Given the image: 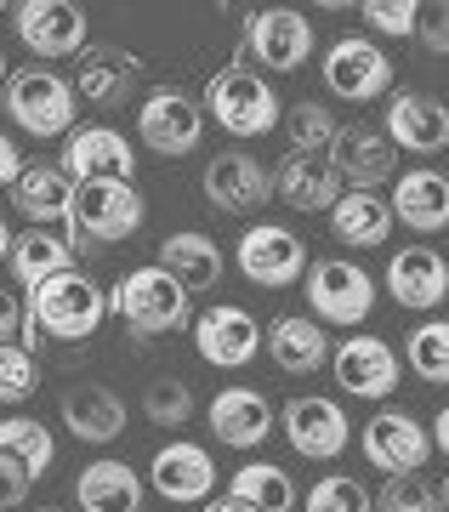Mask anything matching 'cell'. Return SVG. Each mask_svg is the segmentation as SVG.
<instances>
[{"label": "cell", "instance_id": "cell-5", "mask_svg": "<svg viewBox=\"0 0 449 512\" xmlns=\"http://www.w3.org/2000/svg\"><path fill=\"white\" fill-rule=\"evenodd\" d=\"M148 200L137 183H80L69 217V245L74 251H97V245H120L143 228Z\"/></svg>", "mask_w": 449, "mask_h": 512}, {"label": "cell", "instance_id": "cell-35", "mask_svg": "<svg viewBox=\"0 0 449 512\" xmlns=\"http://www.w3.org/2000/svg\"><path fill=\"white\" fill-rule=\"evenodd\" d=\"M285 131H290V154H324V160H330V148L342 137V120L324 109V103L302 97V103L285 109Z\"/></svg>", "mask_w": 449, "mask_h": 512}, {"label": "cell", "instance_id": "cell-17", "mask_svg": "<svg viewBox=\"0 0 449 512\" xmlns=\"http://www.w3.org/2000/svg\"><path fill=\"white\" fill-rule=\"evenodd\" d=\"M137 86H143V57L126 52V46L91 40L86 52L74 57V92L86 97L91 109H120V103H131Z\"/></svg>", "mask_w": 449, "mask_h": 512}, {"label": "cell", "instance_id": "cell-30", "mask_svg": "<svg viewBox=\"0 0 449 512\" xmlns=\"http://www.w3.org/2000/svg\"><path fill=\"white\" fill-rule=\"evenodd\" d=\"M143 495H148L143 473L131 461H114V456L86 461L80 478H74V501L86 512H143Z\"/></svg>", "mask_w": 449, "mask_h": 512}, {"label": "cell", "instance_id": "cell-38", "mask_svg": "<svg viewBox=\"0 0 449 512\" xmlns=\"http://www.w3.org/2000/svg\"><path fill=\"white\" fill-rule=\"evenodd\" d=\"M302 512H376V495L364 490V478L353 473H324L313 478Z\"/></svg>", "mask_w": 449, "mask_h": 512}, {"label": "cell", "instance_id": "cell-27", "mask_svg": "<svg viewBox=\"0 0 449 512\" xmlns=\"http://www.w3.org/2000/svg\"><path fill=\"white\" fill-rule=\"evenodd\" d=\"M393 217L410 228V234H438L449 228V177L438 165H410V171H398L393 183Z\"/></svg>", "mask_w": 449, "mask_h": 512}, {"label": "cell", "instance_id": "cell-3", "mask_svg": "<svg viewBox=\"0 0 449 512\" xmlns=\"http://www.w3.org/2000/svg\"><path fill=\"white\" fill-rule=\"evenodd\" d=\"M205 114H211L228 137L251 143V137H268V131L285 120V103H279V92L268 86V74L251 69V63L234 52L228 69H216L211 80H205Z\"/></svg>", "mask_w": 449, "mask_h": 512}, {"label": "cell", "instance_id": "cell-37", "mask_svg": "<svg viewBox=\"0 0 449 512\" xmlns=\"http://www.w3.org/2000/svg\"><path fill=\"white\" fill-rule=\"evenodd\" d=\"M143 416L154 421V427H165V433L188 427V421H194V387L182 382V376H160V382H148L143 387Z\"/></svg>", "mask_w": 449, "mask_h": 512}, {"label": "cell", "instance_id": "cell-48", "mask_svg": "<svg viewBox=\"0 0 449 512\" xmlns=\"http://www.w3.org/2000/svg\"><path fill=\"white\" fill-rule=\"evenodd\" d=\"M46 512H57V507H46Z\"/></svg>", "mask_w": 449, "mask_h": 512}, {"label": "cell", "instance_id": "cell-23", "mask_svg": "<svg viewBox=\"0 0 449 512\" xmlns=\"http://www.w3.org/2000/svg\"><path fill=\"white\" fill-rule=\"evenodd\" d=\"M387 137L404 154H444L449 148V103L432 92H393L387 97Z\"/></svg>", "mask_w": 449, "mask_h": 512}, {"label": "cell", "instance_id": "cell-19", "mask_svg": "<svg viewBox=\"0 0 449 512\" xmlns=\"http://www.w3.org/2000/svg\"><path fill=\"white\" fill-rule=\"evenodd\" d=\"M63 171H69L74 183H137L131 137L114 126H80L63 143Z\"/></svg>", "mask_w": 449, "mask_h": 512}, {"label": "cell", "instance_id": "cell-24", "mask_svg": "<svg viewBox=\"0 0 449 512\" xmlns=\"http://www.w3.org/2000/svg\"><path fill=\"white\" fill-rule=\"evenodd\" d=\"M74 245L69 234H52V228H6V274L18 279L23 291H40L46 279L74 274Z\"/></svg>", "mask_w": 449, "mask_h": 512}, {"label": "cell", "instance_id": "cell-29", "mask_svg": "<svg viewBox=\"0 0 449 512\" xmlns=\"http://www.w3.org/2000/svg\"><path fill=\"white\" fill-rule=\"evenodd\" d=\"M268 359L285 376H313L336 359V348L313 313H279V319H268Z\"/></svg>", "mask_w": 449, "mask_h": 512}, {"label": "cell", "instance_id": "cell-2", "mask_svg": "<svg viewBox=\"0 0 449 512\" xmlns=\"http://www.w3.org/2000/svg\"><path fill=\"white\" fill-rule=\"evenodd\" d=\"M23 308H29V348H40V336L46 342H91L108 319V291L74 268V274L46 279L40 291H29Z\"/></svg>", "mask_w": 449, "mask_h": 512}, {"label": "cell", "instance_id": "cell-11", "mask_svg": "<svg viewBox=\"0 0 449 512\" xmlns=\"http://www.w3.org/2000/svg\"><path fill=\"white\" fill-rule=\"evenodd\" d=\"M12 35L23 40V52H35V63H57V57H80L86 40V12L74 0H12L6 6Z\"/></svg>", "mask_w": 449, "mask_h": 512}, {"label": "cell", "instance_id": "cell-41", "mask_svg": "<svg viewBox=\"0 0 449 512\" xmlns=\"http://www.w3.org/2000/svg\"><path fill=\"white\" fill-rule=\"evenodd\" d=\"M421 12H427V6H415V0H364L359 6V18L370 23L376 35H393V40L415 35V29H421Z\"/></svg>", "mask_w": 449, "mask_h": 512}, {"label": "cell", "instance_id": "cell-33", "mask_svg": "<svg viewBox=\"0 0 449 512\" xmlns=\"http://www.w3.org/2000/svg\"><path fill=\"white\" fill-rule=\"evenodd\" d=\"M228 495L245 501V507H256V512H296V478L279 461H245L228 478Z\"/></svg>", "mask_w": 449, "mask_h": 512}, {"label": "cell", "instance_id": "cell-40", "mask_svg": "<svg viewBox=\"0 0 449 512\" xmlns=\"http://www.w3.org/2000/svg\"><path fill=\"white\" fill-rule=\"evenodd\" d=\"M40 387V365L35 353L23 348V342H12V348H0V399L6 404H23L29 393Z\"/></svg>", "mask_w": 449, "mask_h": 512}, {"label": "cell", "instance_id": "cell-4", "mask_svg": "<svg viewBox=\"0 0 449 512\" xmlns=\"http://www.w3.org/2000/svg\"><path fill=\"white\" fill-rule=\"evenodd\" d=\"M0 103L12 114V126L23 137H63L69 143L74 131V114H80V92H74V80H63L57 69H12L6 74V86H0Z\"/></svg>", "mask_w": 449, "mask_h": 512}, {"label": "cell", "instance_id": "cell-8", "mask_svg": "<svg viewBox=\"0 0 449 512\" xmlns=\"http://www.w3.org/2000/svg\"><path fill=\"white\" fill-rule=\"evenodd\" d=\"M205 97H188L182 86H154L143 97V109H137V137H143L148 154H160V160H182V154H194L199 137H205Z\"/></svg>", "mask_w": 449, "mask_h": 512}, {"label": "cell", "instance_id": "cell-16", "mask_svg": "<svg viewBox=\"0 0 449 512\" xmlns=\"http://www.w3.org/2000/svg\"><path fill=\"white\" fill-rule=\"evenodd\" d=\"M336 387L347 399H387L398 382H404V359L393 353V342H381L370 330H353L347 342H336Z\"/></svg>", "mask_w": 449, "mask_h": 512}, {"label": "cell", "instance_id": "cell-22", "mask_svg": "<svg viewBox=\"0 0 449 512\" xmlns=\"http://www.w3.org/2000/svg\"><path fill=\"white\" fill-rule=\"evenodd\" d=\"M273 194L290 205V211H302V217H313V211H336L347 194L342 171L324 160V154H285V160L273 165Z\"/></svg>", "mask_w": 449, "mask_h": 512}, {"label": "cell", "instance_id": "cell-9", "mask_svg": "<svg viewBox=\"0 0 449 512\" xmlns=\"http://www.w3.org/2000/svg\"><path fill=\"white\" fill-rule=\"evenodd\" d=\"M359 450H364V461L376 467V473H387V478H410V473H421L432 461V427L421 416H410V410H376V416L359 427Z\"/></svg>", "mask_w": 449, "mask_h": 512}, {"label": "cell", "instance_id": "cell-20", "mask_svg": "<svg viewBox=\"0 0 449 512\" xmlns=\"http://www.w3.org/2000/svg\"><path fill=\"white\" fill-rule=\"evenodd\" d=\"M148 484H154V495H165L171 507H199V501H211L216 490V461L205 444H160L154 450V461H148Z\"/></svg>", "mask_w": 449, "mask_h": 512}, {"label": "cell", "instance_id": "cell-36", "mask_svg": "<svg viewBox=\"0 0 449 512\" xmlns=\"http://www.w3.org/2000/svg\"><path fill=\"white\" fill-rule=\"evenodd\" d=\"M0 456L23 461V467L40 478L57 461V439L46 433V421H35V416H6L0 421Z\"/></svg>", "mask_w": 449, "mask_h": 512}, {"label": "cell", "instance_id": "cell-31", "mask_svg": "<svg viewBox=\"0 0 449 512\" xmlns=\"http://www.w3.org/2000/svg\"><path fill=\"white\" fill-rule=\"evenodd\" d=\"M160 268L188 296H205L222 285V245L211 234H199V228H177V234L160 239Z\"/></svg>", "mask_w": 449, "mask_h": 512}, {"label": "cell", "instance_id": "cell-18", "mask_svg": "<svg viewBox=\"0 0 449 512\" xmlns=\"http://www.w3.org/2000/svg\"><path fill=\"white\" fill-rule=\"evenodd\" d=\"M330 165L342 171L347 188H359V194H381L387 183H398V148L387 131L364 126V120H353V126H342V137H336V148H330Z\"/></svg>", "mask_w": 449, "mask_h": 512}, {"label": "cell", "instance_id": "cell-47", "mask_svg": "<svg viewBox=\"0 0 449 512\" xmlns=\"http://www.w3.org/2000/svg\"><path fill=\"white\" fill-rule=\"evenodd\" d=\"M444 512H449V478H444Z\"/></svg>", "mask_w": 449, "mask_h": 512}, {"label": "cell", "instance_id": "cell-46", "mask_svg": "<svg viewBox=\"0 0 449 512\" xmlns=\"http://www.w3.org/2000/svg\"><path fill=\"white\" fill-rule=\"evenodd\" d=\"M199 512H256V507H245V501H234V495H222V501H205Z\"/></svg>", "mask_w": 449, "mask_h": 512}, {"label": "cell", "instance_id": "cell-6", "mask_svg": "<svg viewBox=\"0 0 449 512\" xmlns=\"http://www.w3.org/2000/svg\"><path fill=\"white\" fill-rule=\"evenodd\" d=\"M302 296L319 325L359 330L376 313V279L364 274V262H353V256H319L302 279Z\"/></svg>", "mask_w": 449, "mask_h": 512}, {"label": "cell", "instance_id": "cell-14", "mask_svg": "<svg viewBox=\"0 0 449 512\" xmlns=\"http://www.w3.org/2000/svg\"><path fill=\"white\" fill-rule=\"evenodd\" d=\"M279 433L290 439V450L302 461H336L353 444V421L336 399H324V393H302V399H290L279 410Z\"/></svg>", "mask_w": 449, "mask_h": 512}, {"label": "cell", "instance_id": "cell-15", "mask_svg": "<svg viewBox=\"0 0 449 512\" xmlns=\"http://www.w3.org/2000/svg\"><path fill=\"white\" fill-rule=\"evenodd\" d=\"M262 342H268V330L256 325V313L239 308V302H216V308H205L194 319V348L216 370H245L262 353Z\"/></svg>", "mask_w": 449, "mask_h": 512}, {"label": "cell", "instance_id": "cell-43", "mask_svg": "<svg viewBox=\"0 0 449 512\" xmlns=\"http://www.w3.org/2000/svg\"><path fill=\"white\" fill-rule=\"evenodd\" d=\"M0 478H6V512H18L23 501H29V484H35V473H29L23 461L0 456Z\"/></svg>", "mask_w": 449, "mask_h": 512}, {"label": "cell", "instance_id": "cell-32", "mask_svg": "<svg viewBox=\"0 0 449 512\" xmlns=\"http://www.w3.org/2000/svg\"><path fill=\"white\" fill-rule=\"evenodd\" d=\"M393 200H381V194H359V188H347L342 205L330 211V234L342 239L347 251H376L393 239Z\"/></svg>", "mask_w": 449, "mask_h": 512}, {"label": "cell", "instance_id": "cell-42", "mask_svg": "<svg viewBox=\"0 0 449 512\" xmlns=\"http://www.w3.org/2000/svg\"><path fill=\"white\" fill-rule=\"evenodd\" d=\"M415 40H421L432 57H449V6H427V12H421V29H415Z\"/></svg>", "mask_w": 449, "mask_h": 512}, {"label": "cell", "instance_id": "cell-34", "mask_svg": "<svg viewBox=\"0 0 449 512\" xmlns=\"http://www.w3.org/2000/svg\"><path fill=\"white\" fill-rule=\"evenodd\" d=\"M404 365H410L415 382L449 387V319H421L404 336Z\"/></svg>", "mask_w": 449, "mask_h": 512}, {"label": "cell", "instance_id": "cell-25", "mask_svg": "<svg viewBox=\"0 0 449 512\" xmlns=\"http://www.w3.org/2000/svg\"><path fill=\"white\" fill-rule=\"evenodd\" d=\"M205 416H211L216 444H228V450H256V444H268V433L279 427V410H273L268 393H256V387H222Z\"/></svg>", "mask_w": 449, "mask_h": 512}, {"label": "cell", "instance_id": "cell-1", "mask_svg": "<svg viewBox=\"0 0 449 512\" xmlns=\"http://www.w3.org/2000/svg\"><path fill=\"white\" fill-rule=\"evenodd\" d=\"M108 313L126 325L131 342H154V336H171V330H194V296L182 291L177 279L165 274L160 262L154 268H131L108 285Z\"/></svg>", "mask_w": 449, "mask_h": 512}, {"label": "cell", "instance_id": "cell-7", "mask_svg": "<svg viewBox=\"0 0 449 512\" xmlns=\"http://www.w3.org/2000/svg\"><path fill=\"white\" fill-rule=\"evenodd\" d=\"M313 18L296 12V6H256L245 12V40H239V57L251 69H273V74H296L313 63Z\"/></svg>", "mask_w": 449, "mask_h": 512}, {"label": "cell", "instance_id": "cell-10", "mask_svg": "<svg viewBox=\"0 0 449 512\" xmlns=\"http://www.w3.org/2000/svg\"><path fill=\"white\" fill-rule=\"evenodd\" d=\"M234 262L239 274L251 285H262V291H285V285L307 279V268H313L307 262V239L296 228H285V222H251L234 245Z\"/></svg>", "mask_w": 449, "mask_h": 512}, {"label": "cell", "instance_id": "cell-44", "mask_svg": "<svg viewBox=\"0 0 449 512\" xmlns=\"http://www.w3.org/2000/svg\"><path fill=\"white\" fill-rule=\"evenodd\" d=\"M29 165H35V160H23L18 137H6V143H0V183H6V188H18V183H23V171H29Z\"/></svg>", "mask_w": 449, "mask_h": 512}, {"label": "cell", "instance_id": "cell-13", "mask_svg": "<svg viewBox=\"0 0 449 512\" xmlns=\"http://www.w3.org/2000/svg\"><path fill=\"white\" fill-rule=\"evenodd\" d=\"M199 194H205V205L216 217H245V211L273 200V171L256 160L251 148H222L199 171Z\"/></svg>", "mask_w": 449, "mask_h": 512}, {"label": "cell", "instance_id": "cell-39", "mask_svg": "<svg viewBox=\"0 0 449 512\" xmlns=\"http://www.w3.org/2000/svg\"><path fill=\"white\" fill-rule=\"evenodd\" d=\"M376 512H444V484L410 473V478H387L376 495Z\"/></svg>", "mask_w": 449, "mask_h": 512}, {"label": "cell", "instance_id": "cell-28", "mask_svg": "<svg viewBox=\"0 0 449 512\" xmlns=\"http://www.w3.org/2000/svg\"><path fill=\"white\" fill-rule=\"evenodd\" d=\"M57 410H63V427H69L80 444H114L120 433H126V421H131L126 399H120L114 387H103V382L69 387Z\"/></svg>", "mask_w": 449, "mask_h": 512}, {"label": "cell", "instance_id": "cell-21", "mask_svg": "<svg viewBox=\"0 0 449 512\" xmlns=\"http://www.w3.org/2000/svg\"><path fill=\"white\" fill-rule=\"evenodd\" d=\"M387 296L410 313H432L438 302H449V262L432 245H404L387 256Z\"/></svg>", "mask_w": 449, "mask_h": 512}, {"label": "cell", "instance_id": "cell-12", "mask_svg": "<svg viewBox=\"0 0 449 512\" xmlns=\"http://www.w3.org/2000/svg\"><path fill=\"white\" fill-rule=\"evenodd\" d=\"M319 74H324V92L342 97V103H376V97L393 92V57L381 52L376 40H364V35L330 40Z\"/></svg>", "mask_w": 449, "mask_h": 512}, {"label": "cell", "instance_id": "cell-45", "mask_svg": "<svg viewBox=\"0 0 449 512\" xmlns=\"http://www.w3.org/2000/svg\"><path fill=\"white\" fill-rule=\"evenodd\" d=\"M432 444H438V450L449 456V404L438 410V416H432Z\"/></svg>", "mask_w": 449, "mask_h": 512}, {"label": "cell", "instance_id": "cell-26", "mask_svg": "<svg viewBox=\"0 0 449 512\" xmlns=\"http://www.w3.org/2000/svg\"><path fill=\"white\" fill-rule=\"evenodd\" d=\"M74 194H80V183H74L63 165H46V160L29 165L18 188H6L12 211H18V217L29 222V228H52V222H63V228H69V217H74Z\"/></svg>", "mask_w": 449, "mask_h": 512}]
</instances>
